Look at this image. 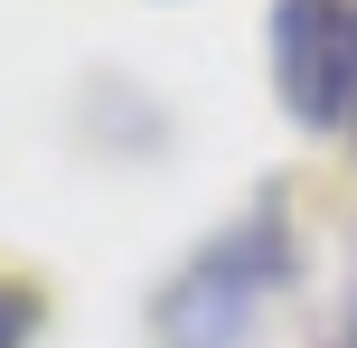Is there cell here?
<instances>
[{
    "label": "cell",
    "instance_id": "cell-1",
    "mask_svg": "<svg viewBox=\"0 0 357 348\" xmlns=\"http://www.w3.org/2000/svg\"><path fill=\"white\" fill-rule=\"evenodd\" d=\"M282 282H291V226L254 207L169 273V292L151 301V330H160V348H235Z\"/></svg>",
    "mask_w": 357,
    "mask_h": 348
},
{
    "label": "cell",
    "instance_id": "cell-2",
    "mask_svg": "<svg viewBox=\"0 0 357 348\" xmlns=\"http://www.w3.org/2000/svg\"><path fill=\"white\" fill-rule=\"evenodd\" d=\"M273 94L301 132H339L357 113V0H273Z\"/></svg>",
    "mask_w": 357,
    "mask_h": 348
},
{
    "label": "cell",
    "instance_id": "cell-3",
    "mask_svg": "<svg viewBox=\"0 0 357 348\" xmlns=\"http://www.w3.org/2000/svg\"><path fill=\"white\" fill-rule=\"evenodd\" d=\"M29 330H38V292L0 282V348H29Z\"/></svg>",
    "mask_w": 357,
    "mask_h": 348
}]
</instances>
